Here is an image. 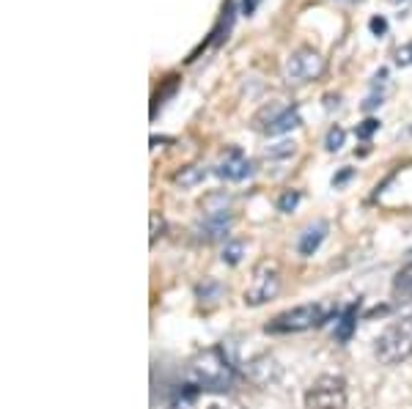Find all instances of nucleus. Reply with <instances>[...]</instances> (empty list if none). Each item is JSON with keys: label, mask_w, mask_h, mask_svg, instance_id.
Returning a JSON list of instances; mask_svg holds the SVG:
<instances>
[{"label": "nucleus", "mask_w": 412, "mask_h": 409, "mask_svg": "<svg viewBox=\"0 0 412 409\" xmlns=\"http://www.w3.org/2000/svg\"><path fill=\"white\" fill-rule=\"evenodd\" d=\"M234 382L236 371L223 346H209L184 365V384L195 393H229Z\"/></svg>", "instance_id": "obj_1"}, {"label": "nucleus", "mask_w": 412, "mask_h": 409, "mask_svg": "<svg viewBox=\"0 0 412 409\" xmlns=\"http://www.w3.org/2000/svg\"><path fill=\"white\" fill-rule=\"evenodd\" d=\"M330 319V307L319 305V303H308V305H297L291 310L278 313L269 324H264L267 335H286V333H305L313 327H322Z\"/></svg>", "instance_id": "obj_2"}, {"label": "nucleus", "mask_w": 412, "mask_h": 409, "mask_svg": "<svg viewBox=\"0 0 412 409\" xmlns=\"http://www.w3.org/2000/svg\"><path fill=\"white\" fill-rule=\"evenodd\" d=\"M377 360L385 365H399L412 358V316H404L385 327V333L377 338Z\"/></svg>", "instance_id": "obj_3"}, {"label": "nucleus", "mask_w": 412, "mask_h": 409, "mask_svg": "<svg viewBox=\"0 0 412 409\" xmlns=\"http://www.w3.org/2000/svg\"><path fill=\"white\" fill-rule=\"evenodd\" d=\"M278 291H281V267H278V261H272V258L258 261L256 269H253V281L245 291V305H264V303L275 300Z\"/></svg>", "instance_id": "obj_4"}, {"label": "nucleus", "mask_w": 412, "mask_h": 409, "mask_svg": "<svg viewBox=\"0 0 412 409\" xmlns=\"http://www.w3.org/2000/svg\"><path fill=\"white\" fill-rule=\"evenodd\" d=\"M305 409H346V382L344 377L325 374L308 387Z\"/></svg>", "instance_id": "obj_5"}, {"label": "nucleus", "mask_w": 412, "mask_h": 409, "mask_svg": "<svg viewBox=\"0 0 412 409\" xmlns=\"http://www.w3.org/2000/svg\"><path fill=\"white\" fill-rule=\"evenodd\" d=\"M325 72V58L310 47L297 50L289 61H286V77L291 83H308L313 77H319Z\"/></svg>", "instance_id": "obj_6"}, {"label": "nucleus", "mask_w": 412, "mask_h": 409, "mask_svg": "<svg viewBox=\"0 0 412 409\" xmlns=\"http://www.w3.org/2000/svg\"><path fill=\"white\" fill-rule=\"evenodd\" d=\"M214 173L226 181H245L253 173V165L248 162V157L239 152V149H229V152L223 154V159L217 162Z\"/></svg>", "instance_id": "obj_7"}, {"label": "nucleus", "mask_w": 412, "mask_h": 409, "mask_svg": "<svg viewBox=\"0 0 412 409\" xmlns=\"http://www.w3.org/2000/svg\"><path fill=\"white\" fill-rule=\"evenodd\" d=\"M231 223H234V217L229 209L209 212L204 220L195 226V233H198L201 242H217V239H223V236L231 231Z\"/></svg>", "instance_id": "obj_8"}, {"label": "nucleus", "mask_w": 412, "mask_h": 409, "mask_svg": "<svg viewBox=\"0 0 412 409\" xmlns=\"http://www.w3.org/2000/svg\"><path fill=\"white\" fill-rule=\"evenodd\" d=\"M245 377H248L253 384H258V387H267V384H272L278 377H281V368H278L275 358L261 355V358L250 360V362L245 365Z\"/></svg>", "instance_id": "obj_9"}, {"label": "nucleus", "mask_w": 412, "mask_h": 409, "mask_svg": "<svg viewBox=\"0 0 412 409\" xmlns=\"http://www.w3.org/2000/svg\"><path fill=\"white\" fill-rule=\"evenodd\" d=\"M300 124H303V118H300V110H297V107H275L272 116H269V121L261 129H264L269 138H275V135H286V132L297 129Z\"/></svg>", "instance_id": "obj_10"}, {"label": "nucleus", "mask_w": 412, "mask_h": 409, "mask_svg": "<svg viewBox=\"0 0 412 409\" xmlns=\"http://www.w3.org/2000/svg\"><path fill=\"white\" fill-rule=\"evenodd\" d=\"M327 223L325 220H316V223H310L308 228L300 233V242H297V250H300V256H313L316 250H319V245L325 242V236H327Z\"/></svg>", "instance_id": "obj_11"}, {"label": "nucleus", "mask_w": 412, "mask_h": 409, "mask_svg": "<svg viewBox=\"0 0 412 409\" xmlns=\"http://www.w3.org/2000/svg\"><path fill=\"white\" fill-rule=\"evenodd\" d=\"M355 327H358V305H349L341 313L338 324H335V341L346 343L352 338V333H355Z\"/></svg>", "instance_id": "obj_12"}, {"label": "nucleus", "mask_w": 412, "mask_h": 409, "mask_svg": "<svg viewBox=\"0 0 412 409\" xmlns=\"http://www.w3.org/2000/svg\"><path fill=\"white\" fill-rule=\"evenodd\" d=\"M204 179H206V171L201 165H187V168H181L179 173H174V184L181 187V190H190V187L201 184Z\"/></svg>", "instance_id": "obj_13"}, {"label": "nucleus", "mask_w": 412, "mask_h": 409, "mask_svg": "<svg viewBox=\"0 0 412 409\" xmlns=\"http://www.w3.org/2000/svg\"><path fill=\"white\" fill-rule=\"evenodd\" d=\"M393 291L401 300H412V264H407L404 269H399V275L393 281Z\"/></svg>", "instance_id": "obj_14"}, {"label": "nucleus", "mask_w": 412, "mask_h": 409, "mask_svg": "<svg viewBox=\"0 0 412 409\" xmlns=\"http://www.w3.org/2000/svg\"><path fill=\"white\" fill-rule=\"evenodd\" d=\"M220 294H223V286L217 281H212V278H206L204 283L195 286V297H198L201 303H214Z\"/></svg>", "instance_id": "obj_15"}, {"label": "nucleus", "mask_w": 412, "mask_h": 409, "mask_svg": "<svg viewBox=\"0 0 412 409\" xmlns=\"http://www.w3.org/2000/svg\"><path fill=\"white\" fill-rule=\"evenodd\" d=\"M242 256H245V245L242 242H229L226 248H223V264H229V267H236L239 261H242Z\"/></svg>", "instance_id": "obj_16"}, {"label": "nucleus", "mask_w": 412, "mask_h": 409, "mask_svg": "<svg viewBox=\"0 0 412 409\" xmlns=\"http://www.w3.org/2000/svg\"><path fill=\"white\" fill-rule=\"evenodd\" d=\"M300 190H286L284 195L278 198V212H284V214H289V212H294L297 209V204H300Z\"/></svg>", "instance_id": "obj_17"}, {"label": "nucleus", "mask_w": 412, "mask_h": 409, "mask_svg": "<svg viewBox=\"0 0 412 409\" xmlns=\"http://www.w3.org/2000/svg\"><path fill=\"white\" fill-rule=\"evenodd\" d=\"M344 138H346V132L341 127H330L327 132V138H325V149L327 152H341V146H344Z\"/></svg>", "instance_id": "obj_18"}, {"label": "nucleus", "mask_w": 412, "mask_h": 409, "mask_svg": "<svg viewBox=\"0 0 412 409\" xmlns=\"http://www.w3.org/2000/svg\"><path fill=\"white\" fill-rule=\"evenodd\" d=\"M149 223H152V233H149V242L154 245L157 239L162 236V231H165V220H162V214H159V212H152V214H149Z\"/></svg>", "instance_id": "obj_19"}, {"label": "nucleus", "mask_w": 412, "mask_h": 409, "mask_svg": "<svg viewBox=\"0 0 412 409\" xmlns=\"http://www.w3.org/2000/svg\"><path fill=\"white\" fill-rule=\"evenodd\" d=\"M377 129H380V121H377V118H365L360 127L355 129V135H358L360 140H368V138H371Z\"/></svg>", "instance_id": "obj_20"}, {"label": "nucleus", "mask_w": 412, "mask_h": 409, "mask_svg": "<svg viewBox=\"0 0 412 409\" xmlns=\"http://www.w3.org/2000/svg\"><path fill=\"white\" fill-rule=\"evenodd\" d=\"M294 152H297V146L289 143V140H284V143H278V146H269V149H267V157L275 159V157H289V154H294Z\"/></svg>", "instance_id": "obj_21"}, {"label": "nucleus", "mask_w": 412, "mask_h": 409, "mask_svg": "<svg viewBox=\"0 0 412 409\" xmlns=\"http://www.w3.org/2000/svg\"><path fill=\"white\" fill-rule=\"evenodd\" d=\"M396 63L399 66H412V42L396 50Z\"/></svg>", "instance_id": "obj_22"}, {"label": "nucleus", "mask_w": 412, "mask_h": 409, "mask_svg": "<svg viewBox=\"0 0 412 409\" xmlns=\"http://www.w3.org/2000/svg\"><path fill=\"white\" fill-rule=\"evenodd\" d=\"M368 28H371V33H377V36H382L387 30V23L382 20V17H374L371 23H368Z\"/></svg>", "instance_id": "obj_23"}, {"label": "nucleus", "mask_w": 412, "mask_h": 409, "mask_svg": "<svg viewBox=\"0 0 412 409\" xmlns=\"http://www.w3.org/2000/svg\"><path fill=\"white\" fill-rule=\"evenodd\" d=\"M258 3H261V0H242V14H248V17H250V14L258 8Z\"/></svg>", "instance_id": "obj_24"}, {"label": "nucleus", "mask_w": 412, "mask_h": 409, "mask_svg": "<svg viewBox=\"0 0 412 409\" xmlns=\"http://www.w3.org/2000/svg\"><path fill=\"white\" fill-rule=\"evenodd\" d=\"M349 176H352V171H349V168H346V171H341L338 176H333V187H341V184L349 179Z\"/></svg>", "instance_id": "obj_25"}, {"label": "nucleus", "mask_w": 412, "mask_h": 409, "mask_svg": "<svg viewBox=\"0 0 412 409\" xmlns=\"http://www.w3.org/2000/svg\"><path fill=\"white\" fill-rule=\"evenodd\" d=\"M206 409H242V407H239V404H234V401H226V404H223V401H217V404H209Z\"/></svg>", "instance_id": "obj_26"}, {"label": "nucleus", "mask_w": 412, "mask_h": 409, "mask_svg": "<svg viewBox=\"0 0 412 409\" xmlns=\"http://www.w3.org/2000/svg\"><path fill=\"white\" fill-rule=\"evenodd\" d=\"M390 3H404V0H390Z\"/></svg>", "instance_id": "obj_27"}, {"label": "nucleus", "mask_w": 412, "mask_h": 409, "mask_svg": "<svg viewBox=\"0 0 412 409\" xmlns=\"http://www.w3.org/2000/svg\"><path fill=\"white\" fill-rule=\"evenodd\" d=\"M176 409H181V407H176Z\"/></svg>", "instance_id": "obj_28"}]
</instances>
